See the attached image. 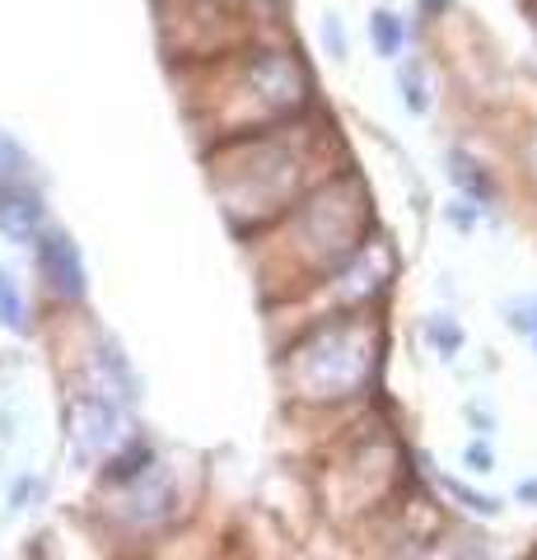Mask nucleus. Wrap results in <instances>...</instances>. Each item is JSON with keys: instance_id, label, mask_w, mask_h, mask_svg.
Segmentation results:
<instances>
[{"instance_id": "3", "label": "nucleus", "mask_w": 537, "mask_h": 560, "mask_svg": "<svg viewBox=\"0 0 537 560\" xmlns=\"http://www.w3.org/2000/svg\"><path fill=\"white\" fill-rule=\"evenodd\" d=\"M374 28H378V43H384V51H393V47H397V28H393V14H378V20H374Z\"/></svg>"}, {"instance_id": "2", "label": "nucleus", "mask_w": 537, "mask_h": 560, "mask_svg": "<svg viewBox=\"0 0 537 560\" xmlns=\"http://www.w3.org/2000/svg\"><path fill=\"white\" fill-rule=\"evenodd\" d=\"M0 313H5L10 327H20V300H14V290H10L5 276H0Z\"/></svg>"}, {"instance_id": "4", "label": "nucleus", "mask_w": 537, "mask_h": 560, "mask_svg": "<svg viewBox=\"0 0 537 560\" xmlns=\"http://www.w3.org/2000/svg\"><path fill=\"white\" fill-rule=\"evenodd\" d=\"M467 463H472V471H491V453L487 448H467Z\"/></svg>"}, {"instance_id": "1", "label": "nucleus", "mask_w": 537, "mask_h": 560, "mask_svg": "<svg viewBox=\"0 0 537 560\" xmlns=\"http://www.w3.org/2000/svg\"><path fill=\"white\" fill-rule=\"evenodd\" d=\"M43 267L51 276V285H57L61 294H80V261H75V248L66 238H47L43 243Z\"/></svg>"}]
</instances>
